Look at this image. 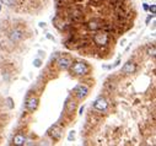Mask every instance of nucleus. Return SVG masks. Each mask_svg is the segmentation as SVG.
Masks as SVG:
<instances>
[{
    "instance_id": "nucleus-1",
    "label": "nucleus",
    "mask_w": 156,
    "mask_h": 146,
    "mask_svg": "<svg viewBox=\"0 0 156 146\" xmlns=\"http://www.w3.org/2000/svg\"><path fill=\"white\" fill-rule=\"evenodd\" d=\"M71 71L75 74V75H85L88 73V66L87 64H85L84 61H77L75 63L74 65L71 64Z\"/></svg>"
},
{
    "instance_id": "nucleus-2",
    "label": "nucleus",
    "mask_w": 156,
    "mask_h": 146,
    "mask_svg": "<svg viewBox=\"0 0 156 146\" xmlns=\"http://www.w3.org/2000/svg\"><path fill=\"white\" fill-rule=\"evenodd\" d=\"M94 42L102 47V46H106L108 43V36L106 32H97L95 36H94Z\"/></svg>"
},
{
    "instance_id": "nucleus-3",
    "label": "nucleus",
    "mask_w": 156,
    "mask_h": 146,
    "mask_svg": "<svg viewBox=\"0 0 156 146\" xmlns=\"http://www.w3.org/2000/svg\"><path fill=\"white\" fill-rule=\"evenodd\" d=\"M73 91H74V94L76 95V97L79 100H84L88 94V88L85 85H76Z\"/></svg>"
},
{
    "instance_id": "nucleus-4",
    "label": "nucleus",
    "mask_w": 156,
    "mask_h": 146,
    "mask_svg": "<svg viewBox=\"0 0 156 146\" xmlns=\"http://www.w3.org/2000/svg\"><path fill=\"white\" fill-rule=\"evenodd\" d=\"M57 64H58V66H59L60 69H63V70H67V69H69L70 66H71L73 61H71V59H69L68 57H65V55H62V57H59V58H58Z\"/></svg>"
},
{
    "instance_id": "nucleus-5",
    "label": "nucleus",
    "mask_w": 156,
    "mask_h": 146,
    "mask_svg": "<svg viewBox=\"0 0 156 146\" xmlns=\"http://www.w3.org/2000/svg\"><path fill=\"white\" fill-rule=\"evenodd\" d=\"M9 38H10V41L11 42H14V43H17L20 41H22V38H23V32L21 30H12L9 34Z\"/></svg>"
},
{
    "instance_id": "nucleus-6",
    "label": "nucleus",
    "mask_w": 156,
    "mask_h": 146,
    "mask_svg": "<svg viewBox=\"0 0 156 146\" xmlns=\"http://www.w3.org/2000/svg\"><path fill=\"white\" fill-rule=\"evenodd\" d=\"M94 107H95V109H97V111H106L107 109V107H108V103H107V101L105 100V98H102V97H100V98H97L96 101H95V103H94Z\"/></svg>"
},
{
    "instance_id": "nucleus-7",
    "label": "nucleus",
    "mask_w": 156,
    "mask_h": 146,
    "mask_svg": "<svg viewBox=\"0 0 156 146\" xmlns=\"http://www.w3.org/2000/svg\"><path fill=\"white\" fill-rule=\"evenodd\" d=\"M37 107H38V98L37 97H31L26 101V108H27L28 112L36 111Z\"/></svg>"
},
{
    "instance_id": "nucleus-8",
    "label": "nucleus",
    "mask_w": 156,
    "mask_h": 146,
    "mask_svg": "<svg viewBox=\"0 0 156 146\" xmlns=\"http://www.w3.org/2000/svg\"><path fill=\"white\" fill-rule=\"evenodd\" d=\"M136 70V66L133 61H127L123 66H122V73L123 74H133Z\"/></svg>"
},
{
    "instance_id": "nucleus-9",
    "label": "nucleus",
    "mask_w": 156,
    "mask_h": 146,
    "mask_svg": "<svg viewBox=\"0 0 156 146\" xmlns=\"http://www.w3.org/2000/svg\"><path fill=\"white\" fill-rule=\"evenodd\" d=\"M48 134L50 135V138L53 139V140H59L60 136H62V130H60L57 125H54V127H52V128L48 130Z\"/></svg>"
},
{
    "instance_id": "nucleus-10",
    "label": "nucleus",
    "mask_w": 156,
    "mask_h": 146,
    "mask_svg": "<svg viewBox=\"0 0 156 146\" xmlns=\"http://www.w3.org/2000/svg\"><path fill=\"white\" fill-rule=\"evenodd\" d=\"M26 144V138L23 134H17L14 136V145H17V146H21V145H25Z\"/></svg>"
},
{
    "instance_id": "nucleus-11",
    "label": "nucleus",
    "mask_w": 156,
    "mask_h": 146,
    "mask_svg": "<svg viewBox=\"0 0 156 146\" xmlns=\"http://www.w3.org/2000/svg\"><path fill=\"white\" fill-rule=\"evenodd\" d=\"M101 27H102V23H101V22H97V21H91V22L88 23V28H90V30L96 31V30H100Z\"/></svg>"
},
{
    "instance_id": "nucleus-12",
    "label": "nucleus",
    "mask_w": 156,
    "mask_h": 146,
    "mask_svg": "<svg viewBox=\"0 0 156 146\" xmlns=\"http://www.w3.org/2000/svg\"><path fill=\"white\" fill-rule=\"evenodd\" d=\"M2 3L6 6H14L16 4V0H2Z\"/></svg>"
},
{
    "instance_id": "nucleus-13",
    "label": "nucleus",
    "mask_w": 156,
    "mask_h": 146,
    "mask_svg": "<svg viewBox=\"0 0 156 146\" xmlns=\"http://www.w3.org/2000/svg\"><path fill=\"white\" fill-rule=\"evenodd\" d=\"M32 64H33V66H34V68H41L43 63H42V60H41V59H34Z\"/></svg>"
},
{
    "instance_id": "nucleus-14",
    "label": "nucleus",
    "mask_w": 156,
    "mask_h": 146,
    "mask_svg": "<svg viewBox=\"0 0 156 146\" xmlns=\"http://www.w3.org/2000/svg\"><path fill=\"white\" fill-rule=\"evenodd\" d=\"M148 54H149V55H151V57H155V54H156L155 47H151V48H149V49H148Z\"/></svg>"
},
{
    "instance_id": "nucleus-15",
    "label": "nucleus",
    "mask_w": 156,
    "mask_h": 146,
    "mask_svg": "<svg viewBox=\"0 0 156 146\" xmlns=\"http://www.w3.org/2000/svg\"><path fill=\"white\" fill-rule=\"evenodd\" d=\"M74 139H75V131L71 130V131L69 133V135H68V140H69V141H73Z\"/></svg>"
},
{
    "instance_id": "nucleus-16",
    "label": "nucleus",
    "mask_w": 156,
    "mask_h": 146,
    "mask_svg": "<svg viewBox=\"0 0 156 146\" xmlns=\"http://www.w3.org/2000/svg\"><path fill=\"white\" fill-rule=\"evenodd\" d=\"M149 10L151 11V14H152V15H155V14H156V6H155L154 4L149 6Z\"/></svg>"
},
{
    "instance_id": "nucleus-17",
    "label": "nucleus",
    "mask_w": 156,
    "mask_h": 146,
    "mask_svg": "<svg viewBox=\"0 0 156 146\" xmlns=\"http://www.w3.org/2000/svg\"><path fill=\"white\" fill-rule=\"evenodd\" d=\"M6 102L9 103V108H11V109H12V108H14V104H12V98H10V97H8V98H6Z\"/></svg>"
},
{
    "instance_id": "nucleus-18",
    "label": "nucleus",
    "mask_w": 156,
    "mask_h": 146,
    "mask_svg": "<svg viewBox=\"0 0 156 146\" xmlns=\"http://www.w3.org/2000/svg\"><path fill=\"white\" fill-rule=\"evenodd\" d=\"M74 108H75V103H74V102H70V104H69V108H68V112L74 111Z\"/></svg>"
},
{
    "instance_id": "nucleus-19",
    "label": "nucleus",
    "mask_w": 156,
    "mask_h": 146,
    "mask_svg": "<svg viewBox=\"0 0 156 146\" xmlns=\"http://www.w3.org/2000/svg\"><path fill=\"white\" fill-rule=\"evenodd\" d=\"M38 55H40L41 58H42V57L44 58V55H46V52H44V50H38Z\"/></svg>"
},
{
    "instance_id": "nucleus-20",
    "label": "nucleus",
    "mask_w": 156,
    "mask_h": 146,
    "mask_svg": "<svg viewBox=\"0 0 156 146\" xmlns=\"http://www.w3.org/2000/svg\"><path fill=\"white\" fill-rule=\"evenodd\" d=\"M154 16H155V15H152V14H151V15H149V17L146 19V25H149V22H150V20H151V19H152Z\"/></svg>"
},
{
    "instance_id": "nucleus-21",
    "label": "nucleus",
    "mask_w": 156,
    "mask_h": 146,
    "mask_svg": "<svg viewBox=\"0 0 156 146\" xmlns=\"http://www.w3.org/2000/svg\"><path fill=\"white\" fill-rule=\"evenodd\" d=\"M48 39H50V41H54V37L52 36V34H49V33H47V36H46Z\"/></svg>"
},
{
    "instance_id": "nucleus-22",
    "label": "nucleus",
    "mask_w": 156,
    "mask_h": 146,
    "mask_svg": "<svg viewBox=\"0 0 156 146\" xmlns=\"http://www.w3.org/2000/svg\"><path fill=\"white\" fill-rule=\"evenodd\" d=\"M46 25H47L46 22H40V23H38V26H40L41 28H44V27H46Z\"/></svg>"
},
{
    "instance_id": "nucleus-23",
    "label": "nucleus",
    "mask_w": 156,
    "mask_h": 146,
    "mask_svg": "<svg viewBox=\"0 0 156 146\" xmlns=\"http://www.w3.org/2000/svg\"><path fill=\"white\" fill-rule=\"evenodd\" d=\"M142 7H144V10H145V11H148V10H149V4L144 3V4H142Z\"/></svg>"
},
{
    "instance_id": "nucleus-24",
    "label": "nucleus",
    "mask_w": 156,
    "mask_h": 146,
    "mask_svg": "<svg viewBox=\"0 0 156 146\" xmlns=\"http://www.w3.org/2000/svg\"><path fill=\"white\" fill-rule=\"evenodd\" d=\"M125 42H127V39H125V38H123L122 41H121V46H124V43H125Z\"/></svg>"
},
{
    "instance_id": "nucleus-25",
    "label": "nucleus",
    "mask_w": 156,
    "mask_h": 146,
    "mask_svg": "<svg viewBox=\"0 0 156 146\" xmlns=\"http://www.w3.org/2000/svg\"><path fill=\"white\" fill-rule=\"evenodd\" d=\"M84 109H85V107H84V106H82V107L80 108V111H79V114H82V112H84Z\"/></svg>"
},
{
    "instance_id": "nucleus-26",
    "label": "nucleus",
    "mask_w": 156,
    "mask_h": 146,
    "mask_svg": "<svg viewBox=\"0 0 156 146\" xmlns=\"http://www.w3.org/2000/svg\"><path fill=\"white\" fill-rule=\"evenodd\" d=\"M0 11H2V4H0Z\"/></svg>"
}]
</instances>
